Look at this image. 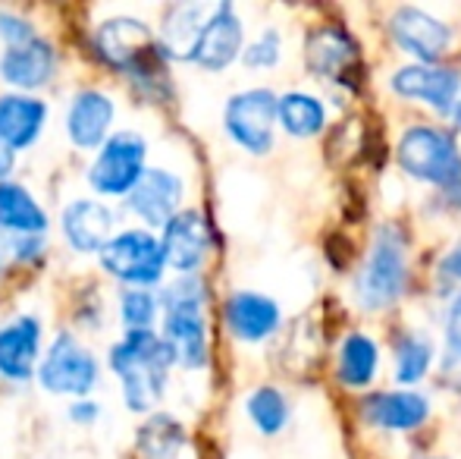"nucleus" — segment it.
Returning <instances> with one entry per match:
<instances>
[{
	"mask_svg": "<svg viewBox=\"0 0 461 459\" xmlns=\"http://www.w3.org/2000/svg\"><path fill=\"white\" fill-rule=\"evenodd\" d=\"M279 60H283V35H279L274 25H267L255 41L245 44L242 63L249 69H274Z\"/></svg>",
	"mask_w": 461,
	"mask_h": 459,
	"instance_id": "31",
	"label": "nucleus"
},
{
	"mask_svg": "<svg viewBox=\"0 0 461 459\" xmlns=\"http://www.w3.org/2000/svg\"><path fill=\"white\" fill-rule=\"evenodd\" d=\"M38 35H41V32H38L35 19H29L19 10L0 6V44H4V48H10V44H25Z\"/></svg>",
	"mask_w": 461,
	"mask_h": 459,
	"instance_id": "32",
	"label": "nucleus"
},
{
	"mask_svg": "<svg viewBox=\"0 0 461 459\" xmlns=\"http://www.w3.org/2000/svg\"><path fill=\"white\" fill-rule=\"evenodd\" d=\"M135 459H192V437L170 412H151L141 418L132 441Z\"/></svg>",
	"mask_w": 461,
	"mask_h": 459,
	"instance_id": "25",
	"label": "nucleus"
},
{
	"mask_svg": "<svg viewBox=\"0 0 461 459\" xmlns=\"http://www.w3.org/2000/svg\"><path fill=\"white\" fill-rule=\"evenodd\" d=\"M279 126L292 139H314L327 129V107L317 95L308 92H285L279 95Z\"/></svg>",
	"mask_w": 461,
	"mask_h": 459,
	"instance_id": "27",
	"label": "nucleus"
},
{
	"mask_svg": "<svg viewBox=\"0 0 461 459\" xmlns=\"http://www.w3.org/2000/svg\"><path fill=\"white\" fill-rule=\"evenodd\" d=\"M439 374H443V381L452 390H461V346H446Z\"/></svg>",
	"mask_w": 461,
	"mask_h": 459,
	"instance_id": "35",
	"label": "nucleus"
},
{
	"mask_svg": "<svg viewBox=\"0 0 461 459\" xmlns=\"http://www.w3.org/2000/svg\"><path fill=\"white\" fill-rule=\"evenodd\" d=\"M57 73H60V50L48 35L0 50V82L6 86V92L38 95L54 86Z\"/></svg>",
	"mask_w": 461,
	"mask_h": 459,
	"instance_id": "13",
	"label": "nucleus"
},
{
	"mask_svg": "<svg viewBox=\"0 0 461 459\" xmlns=\"http://www.w3.org/2000/svg\"><path fill=\"white\" fill-rule=\"evenodd\" d=\"M430 459H443V456H430Z\"/></svg>",
	"mask_w": 461,
	"mask_h": 459,
	"instance_id": "39",
	"label": "nucleus"
},
{
	"mask_svg": "<svg viewBox=\"0 0 461 459\" xmlns=\"http://www.w3.org/2000/svg\"><path fill=\"white\" fill-rule=\"evenodd\" d=\"M35 384L50 397L82 399L92 397L101 384V359L82 344V337L69 327L57 331L48 340L44 359L38 365Z\"/></svg>",
	"mask_w": 461,
	"mask_h": 459,
	"instance_id": "8",
	"label": "nucleus"
},
{
	"mask_svg": "<svg viewBox=\"0 0 461 459\" xmlns=\"http://www.w3.org/2000/svg\"><path fill=\"white\" fill-rule=\"evenodd\" d=\"M185 179L170 167H148L141 183L126 198V211L139 221V227L164 230L185 208Z\"/></svg>",
	"mask_w": 461,
	"mask_h": 459,
	"instance_id": "14",
	"label": "nucleus"
},
{
	"mask_svg": "<svg viewBox=\"0 0 461 459\" xmlns=\"http://www.w3.org/2000/svg\"><path fill=\"white\" fill-rule=\"evenodd\" d=\"M389 32H393V41L408 57H414L418 63H427V67H437L452 44L449 25L439 16H433V13L420 10V6H399L389 16Z\"/></svg>",
	"mask_w": 461,
	"mask_h": 459,
	"instance_id": "16",
	"label": "nucleus"
},
{
	"mask_svg": "<svg viewBox=\"0 0 461 459\" xmlns=\"http://www.w3.org/2000/svg\"><path fill=\"white\" fill-rule=\"evenodd\" d=\"M44 321L32 312H19L0 325V381L25 387L38 378L44 359Z\"/></svg>",
	"mask_w": 461,
	"mask_h": 459,
	"instance_id": "12",
	"label": "nucleus"
},
{
	"mask_svg": "<svg viewBox=\"0 0 461 459\" xmlns=\"http://www.w3.org/2000/svg\"><path fill=\"white\" fill-rule=\"evenodd\" d=\"M160 337L170 346L176 368L201 372L211 362V327H207V283L201 274H179L160 289Z\"/></svg>",
	"mask_w": 461,
	"mask_h": 459,
	"instance_id": "3",
	"label": "nucleus"
},
{
	"mask_svg": "<svg viewBox=\"0 0 461 459\" xmlns=\"http://www.w3.org/2000/svg\"><path fill=\"white\" fill-rule=\"evenodd\" d=\"M13 170H16V151H10V148L0 142V183L13 179Z\"/></svg>",
	"mask_w": 461,
	"mask_h": 459,
	"instance_id": "37",
	"label": "nucleus"
},
{
	"mask_svg": "<svg viewBox=\"0 0 461 459\" xmlns=\"http://www.w3.org/2000/svg\"><path fill=\"white\" fill-rule=\"evenodd\" d=\"M151 145L139 129H116L107 142L92 154L86 167V186L97 198L126 202L148 173Z\"/></svg>",
	"mask_w": 461,
	"mask_h": 459,
	"instance_id": "7",
	"label": "nucleus"
},
{
	"mask_svg": "<svg viewBox=\"0 0 461 459\" xmlns=\"http://www.w3.org/2000/svg\"><path fill=\"white\" fill-rule=\"evenodd\" d=\"M116 114L120 107L113 95L97 86H82L69 95L63 107V135L76 151L95 154L116 133Z\"/></svg>",
	"mask_w": 461,
	"mask_h": 459,
	"instance_id": "10",
	"label": "nucleus"
},
{
	"mask_svg": "<svg viewBox=\"0 0 461 459\" xmlns=\"http://www.w3.org/2000/svg\"><path fill=\"white\" fill-rule=\"evenodd\" d=\"M393 92L405 101H420L433 107L437 114H456L461 98V76L449 67H427V63H411L402 67L389 79Z\"/></svg>",
	"mask_w": 461,
	"mask_h": 459,
	"instance_id": "19",
	"label": "nucleus"
},
{
	"mask_svg": "<svg viewBox=\"0 0 461 459\" xmlns=\"http://www.w3.org/2000/svg\"><path fill=\"white\" fill-rule=\"evenodd\" d=\"M50 211L19 179L0 183V236H48Z\"/></svg>",
	"mask_w": 461,
	"mask_h": 459,
	"instance_id": "21",
	"label": "nucleus"
},
{
	"mask_svg": "<svg viewBox=\"0 0 461 459\" xmlns=\"http://www.w3.org/2000/svg\"><path fill=\"white\" fill-rule=\"evenodd\" d=\"M107 368L120 387V399L132 416H151L160 412L167 390H170V372L176 368L170 346L164 344L160 331L120 334L107 349Z\"/></svg>",
	"mask_w": 461,
	"mask_h": 459,
	"instance_id": "2",
	"label": "nucleus"
},
{
	"mask_svg": "<svg viewBox=\"0 0 461 459\" xmlns=\"http://www.w3.org/2000/svg\"><path fill=\"white\" fill-rule=\"evenodd\" d=\"M213 4H173L164 10L158 25V41L170 63H192V54L198 48V38L204 32V23L211 16Z\"/></svg>",
	"mask_w": 461,
	"mask_h": 459,
	"instance_id": "23",
	"label": "nucleus"
},
{
	"mask_svg": "<svg viewBox=\"0 0 461 459\" xmlns=\"http://www.w3.org/2000/svg\"><path fill=\"white\" fill-rule=\"evenodd\" d=\"M50 123V105L41 95L4 92L0 95V142L23 154L41 142Z\"/></svg>",
	"mask_w": 461,
	"mask_h": 459,
	"instance_id": "20",
	"label": "nucleus"
},
{
	"mask_svg": "<svg viewBox=\"0 0 461 459\" xmlns=\"http://www.w3.org/2000/svg\"><path fill=\"white\" fill-rule=\"evenodd\" d=\"M116 318H120L122 334L158 331L160 318H164L160 289H120V296H116Z\"/></svg>",
	"mask_w": 461,
	"mask_h": 459,
	"instance_id": "28",
	"label": "nucleus"
},
{
	"mask_svg": "<svg viewBox=\"0 0 461 459\" xmlns=\"http://www.w3.org/2000/svg\"><path fill=\"white\" fill-rule=\"evenodd\" d=\"M437 280H439V293H461V245H456L452 252H446L443 262L437 268Z\"/></svg>",
	"mask_w": 461,
	"mask_h": 459,
	"instance_id": "33",
	"label": "nucleus"
},
{
	"mask_svg": "<svg viewBox=\"0 0 461 459\" xmlns=\"http://www.w3.org/2000/svg\"><path fill=\"white\" fill-rule=\"evenodd\" d=\"M245 412H249L251 425L258 428V435L276 437L289 425V399L285 393L274 384H261L245 397Z\"/></svg>",
	"mask_w": 461,
	"mask_h": 459,
	"instance_id": "29",
	"label": "nucleus"
},
{
	"mask_svg": "<svg viewBox=\"0 0 461 459\" xmlns=\"http://www.w3.org/2000/svg\"><path fill=\"white\" fill-rule=\"evenodd\" d=\"M380 372V346L361 331L346 334L336 353V378L348 390H367Z\"/></svg>",
	"mask_w": 461,
	"mask_h": 459,
	"instance_id": "26",
	"label": "nucleus"
},
{
	"mask_svg": "<svg viewBox=\"0 0 461 459\" xmlns=\"http://www.w3.org/2000/svg\"><path fill=\"white\" fill-rule=\"evenodd\" d=\"M452 116H456V126L461 129V98H458V107H456V114H452Z\"/></svg>",
	"mask_w": 461,
	"mask_h": 459,
	"instance_id": "38",
	"label": "nucleus"
},
{
	"mask_svg": "<svg viewBox=\"0 0 461 459\" xmlns=\"http://www.w3.org/2000/svg\"><path fill=\"white\" fill-rule=\"evenodd\" d=\"M361 416H365V422L374 425V428L405 435V431H418L420 425L430 418V399L414 390L376 393V397L365 399Z\"/></svg>",
	"mask_w": 461,
	"mask_h": 459,
	"instance_id": "22",
	"label": "nucleus"
},
{
	"mask_svg": "<svg viewBox=\"0 0 461 459\" xmlns=\"http://www.w3.org/2000/svg\"><path fill=\"white\" fill-rule=\"evenodd\" d=\"M245 54V23L239 10L223 0L213 4L211 16L204 23V32L198 38V48L192 54V63L204 73H223Z\"/></svg>",
	"mask_w": 461,
	"mask_h": 459,
	"instance_id": "15",
	"label": "nucleus"
},
{
	"mask_svg": "<svg viewBox=\"0 0 461 459\" xmlns=\"http://www.w3.org/2000/svg\"><path fill=\"white\" fill-rule=\"evenodd\" d=\"M433 355H437V349H433V344L424 334H405L395 344V381L402 387L420 384L427 378V372H430Z\"/></svg>",
	"mask_w": 461,
	"mask_h": 459,
	"instance_id": "30",
	"label": "nucleus"
},
{
	"mask_svg": "<svg viewBox=\"0 0 461 459\" xmlns=\"http://www.w3.org/2000/svg\"><path fill=\"white\" fill-rule=\"evenodd\" d=\"M399 167L418 183H427L449 198H461V151L452 133L439 126H411L395 145Z\"/></svg>",
	"mask_w": 461,
	"mask_h": 459,
	"instance_id": "5",
	"label": "nucleus"
},
{
	"mask_svg": "<svg viewBox=\"0 0 461 459\" xmlns=\"http://www.w3.org/2000/svg\"><path fill=\"white\" fill-rule=\"evenodd\" d=\"M92 57L104 69L122 76L148 105H167L173 98L170 57L158 41L151 23L132 13H110L88 35Z\"/></svg>",
	"mask_w": 461,
	"mask_h": 459,
	"instance_id": "1",
	"label": "nucleus"
},
{
	"mask_svg": "<svg viewBox=\"0 0 461 459\" xmlns=\"http://www.w3.org/2000/svg\"><path fill=\"white\" fill-rule=\"evenodd\" d=\"M279 95L270 88H242V92L230 95L223 105V133L236 148L245 154H264L274 151L276 126H279Z\"/></svg>",
	"mask_w": 461,
	"mask_h": 459,
	"instance_id": "9",
	"label": "nucleus"
},
{
	"mask_svg": "<svg viewBox=\"0 0 461 459\" xmlns=\"http://www.w3.org/2000/svg\"><path fill=\"white\" fill-rule=\"evenodd\" d=\"M160 243L173 274H201L211 258V224L198 208H183L160 230Z\"/></svg>",
	"mask_w": 461,
	"mask_h": 459,
	"instance_id": "17",
	"label": "nucleus"
},
{
	"mask_svg": "<svg viewBox=\"0 0 461 459\" xmlns=\"http://www.w3.org/2000/svg\"><path fill=\"white\" fill-rule=\"evenodd\" d=\"M97 264L120 289H164L167 271H170L160 233L139 224L120 227V233L97 255Z\"/></svg>",
	"mask_w": 461,
	"mask_h": 459,
	"instance_id": "4",
	"label": "nucleus"
},
{
	"mask_svg": "<svg viewBox=\"0 0 461 459\" xmlns=\"http://www.w3.org/2000/svg\"><path fill=\"white\" fill-rule=\"evenodd\" d=\"M223 325L239 344H264L283 327V308L267 293L236 289L223 302Z\"/></svg>",
	"mask_w": 461,
	"mask_h": 459,
	"instance_id": "18",
	"label": "nucleus"
},
{
	"mask_svg": "<svg viewBox=\"0 0 461 459\" xmlns=\"http://www.w3.org/2000/svg\"><path fill=\"white\" fill-rule=\"evenodd\" d=\"M57 227L69 252L86 258H97L104 245L120 233V217L104 198L97 196H76L60 208Z\"/></svg>",
	"mask_w": 461,
	"mask_h": 459,
	"instance_id": "11",
	"label": "nucleus"
},
{
	"mask_svg": "<svg viewBox=\"0 0 461 459\" xmlns=\"http://www.w3.org/2000/svg\"><path fill=\"white\" fill-rule=\"evenodd\" d=\"M304 63L317 79H342L358 63V44L339 25H327L304 38Z\"/></svg>",
	"mask_w": 461,
	"mask_h": 459,
	"instance_id": "24",
	"label": "nucleus"
},
{
	"mask_svg": "<svg viewBox=\"0 0 461 459\" xmlns=\"http://www.w3.org/2000/svg\"><path fill=\"white\" fill-rule=\"evenodd\" d=\"M408 287V243L405 233L395 224H383L374 233V243L365 258L358 280H355V296L365 312H383L393 308L405 296Z\"/></svg>",
	"mask_w": 461,
	"mask_h": 459,
	"instance_id": "6",
	"label": "nucleus"
},
{
	"mask_svg": "<svg viewBox=\"0 0 461 459\" xmlns=\"http://www.w3.org/2000/svg\"><path fill=\"white\" fill-rule=\"evenodd\" d=\"M446 346H461V293L452 296L446 312Z\"/></svg>",
	"mask_w": 461,
	"mask_h": 459,
	"instance_id": "36",
	"label": "nucleus"
},
{
	"mask_svg": "<svg viewBox=\"0 0 461 459\" xmlns=\"http://www.w3.org/2000/svg\"><path fill=\"white\" fill-rule=\"evenodd\" d=\"M101 412L104 409L95 397L69 399V406H67V418L76 425V428H92V425H97V418H101Z\"/></svg>",
	"mask_w": 461,
	"mask_h": 459,
	"instance_id": "34",
	"label": "nucleus"
}]
</instances>
